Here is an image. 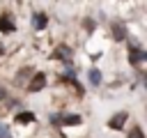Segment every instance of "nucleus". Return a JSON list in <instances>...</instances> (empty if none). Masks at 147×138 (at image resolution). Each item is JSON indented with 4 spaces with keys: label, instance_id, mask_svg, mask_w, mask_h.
Segmentation results:
<instances>
[{
    "label": "nucleus",
    "instance_id": "nucleus-4",
    "mask_svg": "<svg viewBox=\"0 0 147 138\" xmlns=\"http://www.w3.org/2000/svg\"><path fill=\"white\" fill-rule=\"evenodd\" d=\"M55 57H60V60H67V62H69V60H71V48H69V46H64V44H62V46H57V48H55Z\"/></svg>",
    "mask_w": 147,
    "mask_h": 138
},
{
    "label": "nucleus",
    "instance_id": "nucleus-10",
    "mask_svg": "<svg viewBox=\"0 0 147 138\" xmlns=\"http://www.w3.org/2000/svg\"><path fill=\"white\" fill-rule=\"evenodd\" d=\"M16 120H18V122H34V115H32V113H21Z\"/></svg>",
    "mask_w": 147,
    "mask_h": 138
},
{
    "label": "nucleus",
    "instance_id": "nucleus-2",
    "mask_svg": "<svg viewBox=\"0 0 147 138\" xmlns=\"http://www.w3.org/2000/svg\"><path fill=\"white\" fill-rule=\"evenodd\" d=\"M145 57H147V53H145L142 48H138V46H131V53H129V60H131V62H136V64H138V62H142Z\"/></svg>",
    "mask_w": 147,
    "mask_h": 138
},
{
    "label": "nucleus",
    "instance_id": "nucleus-9",
    "mask_svg": "<svg viewBox=\"0 0 147 138\" xmlns=\"http://www.w3.org/2000/svg\"><path fill=\"white\" fill-rule=\"evenodd\" d=\"M64 124H80V117L78 115H64V117H60Z\"/></svg>",
    "mask_w": 147,
    "mask_h": 138
},
{
    "label": "nucleus",
    "instance_id": "nucleus-5",
    "mask_svg": "<svg viewBox=\"0 0 147 138\" xmlns=\"http://www.w3.org/2000/svg\"><path fill=\"white\" fill-rule=\"evenodd\" d=\"M0 30H2V32H14V23H11L9 14H2V16H0Z\"/></svg>",
    "mask_w": 147,
    "mask_h": 138
},
{
    "label": "nucleus",
    "instance_id": "nucleus-1",
    "mask_svg": "<svg viewBox=\"0 0 147 138\" xmlns=\"http://www.w3.org/2000/svg\"><path fill=\"white\" fill-rule=\"evenodd\" d=\"M44 85H46V76H44V74L39 71V74H37L34 78H32V83L28 85V90H30V92H39V90H41Z\"/></svg>",
    "mask_w": 147,
    "mask_h": 138
},
{
    "label": "nucleus",
    "instance_id": "nucleus-14",
    "mask_svg": "<svg viewBox=\"0 0 147 138\" xmlns=\"http://www.w3.org/2000/svg\"><path fill=\"white\" fill-rule=\"evenodd\" d=\"M2 97H5V90H2V87H0V99H2Z\"/></svg>",
    "mask_w": 147,
    "mask_h": 138
},
{
    "label": "nucleus",
    "instance_id": "nucleus-7",
    "mask_svg": "<svg viewBox=\"0 0 147 138\" xmlns=\"http://www.w3.org/2000/svg\"><path fill=\"white\" fill-rule=\"evenodd\" d=\"M87 78H90V83H92V85H101V71H99V69H90Z\"/></svg>",
    "mask_w": 147,
    "mask_h": 138
},
{
    "label": "nucleus",
    "instance_id": "nucleus-13",
    "mask_svg": "<svg viewBox=\"0 0 147 138\" xmlns=\"http://www.w3.org/2000/svg\"><path fill=\"white\" fill-rule=\"evenodd\" d=\"M85 28L87 30H94V21H85Z\"/></svg>",
    "mask_w": 147,
    "mask_h": 138
},
{
    "label": "nucleus",
    "instance_id": "nucleus-12",
    "mask_svg": "<svg viewBox=\"0 0 147 138\" xmlns=\"http://www.w3.org/2000/svg\"><path fill=\"white\" fill-rule=\"evenodd\" d=\"M0 138H11V133H9V129L5 124H0Z\"/></svg>",
    "mask_w": 147,
    "mask_h": 138
},
{
    "label": "nucleus",
    "instance_id": "nucleus-3",
    "mask_svg": "<svg viewBox=\"0 0 147 138\" xmlns=\"http://www.w3.org/2000/svg\"><path fill=\"white\" fill-rule=\"evenodd\" d=\"M126 117H129L126 113H117L115 117H110V122H108V124H110V129H122V126H124V122H126Z\"/></svg>",
    "mask_w": 147,
    "mask_h": 138
},
{
    "label": "nucleus",
    "instance_id": "nucleus-6",
    "mask_svg": "<svg viewBox=\"0 0 147 138\" xmlns=\"http://www.w3.org/2000/svg\"><path fill=\"white\" fill-rule=\"evenodd\" d=\"M32 25H34L37 30H44V28H46V14H34Z\"/></svg>",
    "mask_w": 147,
    "mask_h": 138
},
{
    "label": "nucleus",
    "instance_id": "nucleus-11",
    "mask_svg": "<svg viewBox=\"0 0 147 138\" xmlns=\"http://www.w3.org/2000/svg\"><path fill=\"white\" fill-rule=\"evenodd\" d=\"M129 138H145V136H142V129H140V126H133V129L129 131Z\"/></svg>",
    "mask_w": 147,
    "mask_h": 138
},
{
    "label": "nucleus",
    "instance_id": "nucleus-8",
    "mask_svg": "<svg viewBox=\"0 0 147 138\" xmlns=\"http://www.w3.org/2000/svg\"><path fill=\"white\" fill-rule=\"evenodd\" d=\"M113 32H115L113 37H115L117 41H119V39H124V25H119V23H115V25H113Z\"/></svg>",
    "mask_w": 147,
    "mask_h": 138
}]
</instances>
